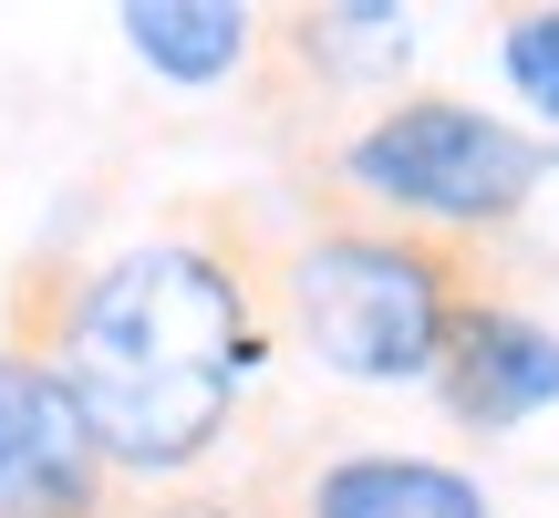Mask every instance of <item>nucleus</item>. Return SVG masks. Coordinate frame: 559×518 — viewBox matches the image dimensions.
<instances>
[{
	"mask_svg": "<svg viewBox=\"0 0 559 518\" xmlns=\"http://www.w3.org/2000/svg\"><path fill=\"white\" fill-rule=\"evenodd\" d=\"M124 518H300V498L280 508L260 478H249V487H207V478H187V487H145V498L124 487Z\"/></svg>",
	"mask_w": 559,
	"mask_h": 518,
	"instance_id": "nucleus-10",
	"label": "nucleus"
},
{
	"mask_svg": "<svg viewBox=\"0 0 559 518\" xmlns=\"http://www.w3.org/2000/svg\"><path fill=\"white\" fill-rule=\"evenodd\" d=\"M0 518H124V478L104 467L73 384L21 342H0Z\"/></svg>",
	"mask_w": 559,
	"mask_h": 518,
	"instance_id": "nucleus-4",
	"label": "nucleus"
},
{
	"mask_svg": "<svg viewBox=\"0 0 559 518\" xmlns=\"http://www.w3.org/2000/svg\"><path fill=\"white\" fill-rule=\"evenodd\" d=\"M498 62H508V94L559 136V11H519L508 42H498Z\"/></svg>",
	"mask_w": 559,
	"mask_h": 518,
	"instance_id": "nucleus-9",
	"label": "nucleus"
},
{
	"mask_svg": "<svg viewBox=\"0 0 559 518\" xmlns=\"http://www.w3.org/2000/svg\"><path fill=\"white\" fill-rule=\"evenodd\" d=\"M436 404L466 425V436H508V425L549 415V404H559V332L539 311H519V301L487 291L477 311L456 321V342H445Z\"/></svg>",
	"mask_w": 559,
	"mask_h": 518,
	"instance_id": "nucleus-5",
	"label": "nucleus"
},
{
	"mask_svg": "<svg viewBox=\"0 0 559 518\" xmlns=\"http://www.w3.org/2000/svg\"><path fill=\"white\" fill-rule=\"evenodd\" d=\"M115 32L166 83H228L270 52V11H239V0H124Z\"/></svg>",
	"mask_w": 559,
	"mask_h": 518,
	"instance_id": "nucleus-7",
	"label": "nucleus"
},
{
	"mask_svg": "<svg viewBox=\"0 0 559 518\" xmlns=\"http://www.w3.org/2000/svg\"><path fill=\"white\" fill-rule=\"evenodd\" d=\"M260 62L321 83V94H342V83H373V73H404V62H415V11H383V0L270 11V52Z\"/></svg>",
	"mask_w": 559,
	"mask_h": 518,
	"instance_id": "nucleus-8",
	"label": "nucleus"
},
{
	"mask_svg": "<svg viewBox=\"0 0 559 518\" xmlns=\"http://www.w3.org/2000/svg\"><path fill=\"white\" fill-rule=\"evenodd\" d=\"M300 518H498L487 487L445 457H394V446H353L300 478Z\"/></svg>",
	"mask_w": 559,
	"mask_h": 518,
	"instance_id": "nucleus-6",
	"label": "nucleus"
},
{
	"mask_svg": "<svg viewBox=\"0 0 559 518\" xmlns=\"http://www.w3.org/2000/svg\"><path fill=\"white\" fill-rule=\"evenodd\" d=\"M559 145L528 136L519 115H487L466 94H383L353 136L321 156V177L383 228H425V239H498L528 219L549 187Z\"/></svg>",
	"mask_w": 559,
	"mask_h": 518,
	"instance_id": "nucleus-3",
	"label": "nucleus"
},
{
	"mask_svg": "<svg viewBox=\"0 0 559 518\" xmlns=\"http://www.w3.org/2000/svg\"><path fill=\"white\" fill-rule=\"evenodd\" d=\"M73 384L104 467L124 487H187L239 425L280 342V259H260L249 219L207 208L104 259H32L11 280V332Z\"/></svg>",
	"mask_w": 559,
	"mask_h": 518,
	"instance_id": "nucleus-1",
	"label": "nucleus"
},
{
	"mask_svg": "<svg viewBox=\"0 0 559 518\" xmlns=\"http://www.w3.org/2000/svg\"><path fill=\"white\" fill-rule=\"evenodd\" d=\"M487 301V259L466 239L383 219H321L280 249V321L342 384H436L456 321Z\"/></svg>",
	"mask_w": 559,
	"mask_h": 518,
	"instance_id": "nucleus-2",
	"label": "nucleus"
}]
</instances>
